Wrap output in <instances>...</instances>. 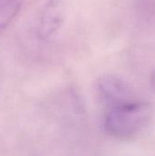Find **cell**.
Instances as JSON below:
<instances>
[{
	"label": "cell",
	"mask_w": 155,
	"mask_h": 156,
	"mask_svg": "<svg viewBox=\"0 0 155 156\" xmlns=\"http://www.w3.org/2000/svg\"><path fill=\"white\" fill-rule=\"evenodd\" d=\"M23 0H0V33L14 21L22 7Z\"/></svg>",
	"instance_id": "obj_4"
},
{
	"label": "cell",
	"mask_w": 155,
	"mask_h": 156,
	"mask_svg": "<svg viewBox=\"0 0 155 156\" xmlns=\"http://www.w3.org/2000/svg\"><path fill=\"white\" fill-rule=\"evenodd\" d=\"M98 90L108 107L135 100L131 86L122 78L111 74L104 75L99 80Z\"/></svg>",
	"instance_id": "obj_2"
},
{
	"label": "cell",
	"mask_w": 155,
	"mask_h": 156,
	"mask_svg": "<svg viewBox=\"0 0 155 156\" xmlns=\"http://www.w3.org/2000/svg\"><path fill=\"white\" fill-rule=\"evenodd\" d=\"M150 83L152 86V89L153 90V91H155V70L152 73L151 78H150Z\"/></svg>",
	"instance_id": "obj_5"
},
{
	"label": "cell",
	"mask_w": 155,
	"mask_h": 156,
	"mask_svg": "<svg viewBox=\"0 0 155 156\" xmlns=\"http://www.w3.org/2000/svg\"><path fill=\"white\" fill-rule=\"evenodd\" d=\"M64 6L60 0H48L40 14L37 23V36L40 39L51 38L64 22Z\"/></svg>",
	"instance_id": "obj_3"
},
{
	"label": "cell",
	"mask_w": 155,
	"mask_h": 156,
	"mask_svg": "<svg viewBox=\"0 0 155 156\" xmlns=\"http://www.w3.org/2000/svg\"><path fill=\"white\" fill-rule=\"evenodd\" d=\"M152 119V108L149 103L131 101L109 106L104 115L105 132L117 140H130L142 133Z\"/></svg>",
	"instance_id": "obj_1"
}]
</instances>
